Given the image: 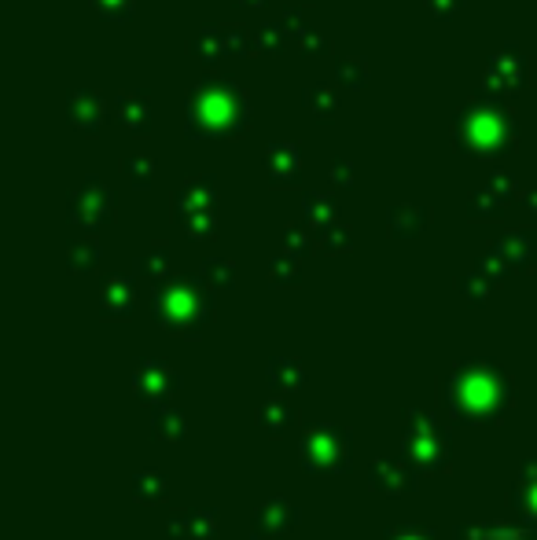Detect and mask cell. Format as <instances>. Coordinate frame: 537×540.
Segmentation results:
<instances>
[{
  "instance_id": "18",
  "label": "cell",
  "mask_w": 537,
  "mask_h": 540,
  "mask_svg": "<svg viewBox=\"0 0 537 540\" xmlns=\"http://www.w3.org/2000/svg\"><path fill=\"white\" fill-rule=\"evenodd\" d=\"M291 283H298V269H295V265L276 261V265H273V287H291Z\"/></svg>"
},
{
  "instance_id": "4",
  "label": "cell",
  "mask_w": 537,
  "mask_h": 540,
  "mask_svg": "<svg viewBox=\"0 0 537 540\" xmlns=\"http://www.w3.org/2000/svg\"><path fill=\"white\" fill-rule=\"evenodd\" d=\"M350 452H354V438L339 423H317L298 441V456H302V467L309 474L350 471Z\"/></svg>"
},
{
  "instance_id": "3",
  "label": "cell",
  "mask_w": 537,
  "mask_h": 540,
  "mask_svg": "<svg viewBox=\"0 0 537 540\" xmlns=\"http://www.w3.org/2000/svg\"><path fill=\"white\" fill-rule=\"evenodd\" d=\"M401 452L409 456L420 471L435 474L449 471V430L438 423L431 412H420V408H409L405 412V434H401Z\"/></svg>"
},
{
  "instance_id": "1",
  "label": "cell",
  "mask_w": 537,
  "mask_h": 540,
  "mask_svg": "<svg viewBox=\"0 0 537 540\" xmlns=\"http://www.w3.org/2000/svg\"><path fill=\"white\" fill-rule=\"evenodd\" d=\"M449 416L457 423H475V427H493L501 423L515 405V386L504 375L501 364L493 360H457L453 372L442 383Z\"/></svg>"
},
{
  "instance_id": "17",
  "label": "cell",
  "mask_w": 537,
  "mask_h": 540,
  "mask_svg": "<svg viewBox=\"0 0 537 540\" xmlns=\"http://www.w3.org/2000/svg\"><path fill=\"white\" fill-rule=\"evenodd\" d=\"M460 291H464V298H468V302H475V305H482L486 298H490V291L482 287L479 276H475V280H460Z\"/></svg>"
},
{
  "instance_id": "11",
  "label": "cell",
  "mask_w": 537,
  "mask_h": 540,
  "mask_svg": "<svg viewBox=\"0 0 537 540\" xmlns=\"http://www.w3.org/2000/svg\"><path fill=\"white\" fill-rule=\"evenodd\" d=\"M151 434L155 441H181L188 434V419L177 405L159 401V405H151Z\"/></svg>"
},
{
  "instance_id": "20",
  "label": "cell",
  "mask_w": 537,
  "mask_h": 540,
  "mask_svg": "<svg viewBox=\"0 0 537 540\" xmlns=\"http://www.w3.org/2000/svg\"><path fill=\"white\" fill-rule=\"evenodd\" d=\"M457 540H490L486 522H482V526H457Z\"/></svg>"
},
{
  "instance_id": "6",
  "label": "cell",
  "mask_w": 537,
  "mask_h": 540,
  "mask_svg": "<svg viewBox=\"0 0 537 540\" xmlns=\"http://www.w3.org/2000/svg\"><path fill=\"white\" fill-rule=\"evenodd\" d=\"M416 463L401 452V456H379L368 467V485L376 489L379 496H405L416 489Z\"/></svg>"
},
{
  "instance_id": "14",
  "label": "cell",
  "mask_w": 537,
  "mask_h": 540,
  "mask_svg": "<svg viewBox=\"0 0 537 540\" xmlns=\"http://www.w3.org/2000/svg\"><path fill=\"white\" fill-rule=\"evenodd\" d=\"M133 313V287L129 280H111L103 291V316H126Z\"/></svg>"
},
{
  "instance_id": "10",
  "label": "cell",
  "mask_w": 537,
  "mask_h": 540,
  "mask_svg": "<svg viewBox=\"0 0 537 540\" xmlns=\"http://www.w3.org/2000/svg\"><path fill=\"white\" fill-rule=\"evenodd\" d=\"M265 379L273 386V394H298L306 386V368L295 357H273L265 368Z\"/></svg>"
},
{
  "instance_id": "13",
  "label": "cell",
  "mask_w": 537,
  "mask_h": 540,
  "mask_svg": "<svg viewBox=\"0 0 537 540\" xmlns=\"http://www.w3.org/2000/svg\"><path fill=\"white\" fill-rule=\"evenodd\" d=\"M170 496V478L162 471H137L133 474V500L137 504H148V507H155V504H162Z\"/></svg>"
},
{
  "instance_id": "7",
  "label": "cell",
  "mask_w": 537,
  "mask_h": 540,
  "mask_svg": "<svg viewBox=\"0 0 537 540\" xmlns=\"http://www.w3.org/2000/svg\"><path fill=\"white\" fill-rule=\"evenodd\" d=\"M298 526V507L284 496H273V500H265L251 518V537L254 540H276V537H287L291 529Z\"/></svg>"
},
{
  "instance_id": "19",
  "label": "cell",
  "mask_w": 537,
  "mask_h": 540,
  "mask_svg": "<svg viewBox=\"0 0 537 540\" xmlns=\"http://www.w3.org/2000/svg\"><path fill=\"white\" fill-rule=\"evenodd\" d=\"M206 272H210V280L218 283V287H229V283H232V269L225 265V261H210V265H206Z\"/></svg>"
},
{
  "instance_id": "8",
  "label": "cell",
  "mask_w": 537,
  "mask_h": 540,
  "mask_svg": "<svg viewBox=\"0 0 537 540\" xmlns=\"http://www.w3.org/2000/svg\"><path fill=\"white\" fill-rule=\"evenodd\" d=\"M170 540H214L218 537V511L214 507H188L181 515H170L166 522Z\"/></svg>"
},
{
  "instance_id": "12",
  "label": "cell",
  "mask_w": 537,
  "mask_h": 540,
  "mask_svg": "<svg viewBox=\"0 0 537 540\" xmlns=\"http://www.w3.org/2000/svg\"><path fill=\"white\" fill-rule=\"evenodd\" d=\"M512 507L519 518L537 522V460H530L523 467V474L512 485Z\"/></svg>"
},
{
  "instance_id": "16",
  "label": "cell",
  "mask_w": 537,
  "mask_h": 540,
  "mask_svg": "<svg viewBox=\"0 0 537 540\" xmlns=\"http://www.w3.org/2000/svg\"><path fill=\"white\" fill-rule=\"evenodd\" d=\"M383 540H442L435 529H390L383 533Z\"/></svg>"
},
{
  "instance_id": "5",
  "label": "cell",
  "mask_w": 537,
  "mask_h": 540,
  "mask_svg": "<svg viewBox=\"0 0 537 540\" xmlns=\"http://www.w3.org/2000/svg\"><path fill=\"white\" fill-rule=\"evenodd\" d=\"M181 386H184L181 372H173L170 364H162V360H137V372H133V394H137L144 405L170 401V397H177Z\"/></svg>"
},
{
  "instance_id": "9",
  "label": "cell",
  "mask_w": 537,
  "mask_h": 540,
  "mask_svg": "<svg viewBox=\"0 0 537 540\" xmlns=\"http://www.w3.org/2000/svg\"><path fill=\"white\" fill-rule=\"evenodd\" d=\"M258 427H262L269 438H287V434L298 427V408L287 401V394L269 397V401L258 408Z\"/></svg>"
},
{
  "instance_id": "2",
  "label": "cell",
  "mask_w": 537,
  "mask_h": 540,
  "mask_svg": "<svg viewBox=\"0 0 537 540\" xmlns=\"http://www.w3.org/2000/svg\"><path fill=\"white\" fill-rule=\"evenodd\" d=\"M155 316L173 335H203L214 316V294L199 280H173L155 294Z\"/></svg>"
},
{
  "instance_id": "15",
  "label": "cell",
  "mask_w": 537,
  "mask_h": 540,
  "mask_svg": "<svg viewBox=\"0 0 537 540\" xmlns=\"http://www.w3.org/2000/svg\"><path fill=\"white\" fill-rule=\"evenodd\" d=\"M490 540H537V522L515 518V522H486Z\"/></svg>"
}]
</instances>
